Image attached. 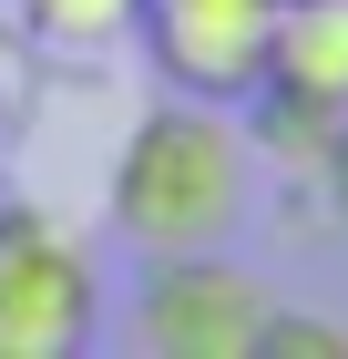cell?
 <instances>
[{"instance_id":"6da1fadb","label":"cell","mask_w":348,"mask_h":359,"mask_svg":"<svg viewBox=\"0 0 348 359\" xmlns=\"http://www.w3.org/2000/svg\"><path fill=\"white\" fill-rule=\"evenodd\" d=\"M256 154H246L236 113L225 103H185V93H164L144 113L123 154L103 175V216L113 236L134 257H185V247H225L246 226V185H256Z\"/></svg>"},{"instance_id":"ba28073f","label":"cell","mask_w":348,"mask_h":359,"mask_svg":"<svg viewBox=\"0 0 348 359\" xmlns=\"http://www.w3.org/2000/svg\"><path fill=\"white\" fill-rule=\"evenodd\" d=\"M328 195H338V226H348V113H338V144H328Z\"/></svg>"},{"instance_id":"7a4b0ae2","label":"cell","mask_w":348,"mask_h":359,"mask_svg":"<svg viewBox=\"0 0 348 359\" xmlns=\"http://www.w3.org/2000/svg\"><path fill=\"white\" fill-rule=\"evenodd\" d=\"M103 329V267L62 216L0 205V359H72Z\"/></svg>"},{"instance_id":"52a82bcc","label":"cell","mask_w":348,"mask_h":359,"mask_svg":"<svg viewBox=\"0 0 348 359\" xmlns=\"http://www.w3.org/2000/svg\"><path fill=\"white\" fill-rule=\"evenodd\" d=\"M256 359H348V329H338V318H318V308H267Z\"/></svg>"},{"instance_id":"9c48e42d","label":"cell","mask_w":348,"mask_h":359,"mask_svg":"<svg viewBox=\"0 0 348 359\" xmlns=\"http://www.w3.org/2000/svg\"><path fill=\"white\" fill-rule=\"evenodd\" d=\"M0 134H11V123H0Z\"/></svg>"},{"instance_id":"3957f363","label":"cell","mask_w":348,"mask_h":359,"mask_svg":"<svg viewBox=\"0 0 348 359\" xmlns=\"http://www.w3.org/2000/svg\"><path fill=\"white\" fill-rule=\"evenodd\" d=\"M267 308H277L267 277L236 267L225 247L144 257V287H134V349H144V359H256Z\"/></svg>"},{"instance_id":"8992f818","label":"cell","mask_w":348,"mask_h":359,"mask_svg":"<svg viewBox=\"0 0 348 359\" xmlns=\"http://www.w3.org/2000/svg\"><path fill=\"white\" fill-rule=\"evenodd\" d=\"M134 11L144 0H11V21L41 52H113V41H134Z\"/></svg>"},{"instance_id":"5b68a950","label":"cell","mask_w":348,"mask_h":359,"mask_svg":"<svg viewBox=\"0 0 348 359\" xmlns=\"http://www.w3.org/2000/svg\"><path fill=\"white\" fill-rule=\"evenodd\" d=\"M256 93L348 113V0H277V21H267V83Z\"/></svg>"},{"instance_id":"277c9868","label":"cell","mask_w":348,"mask_h":359,"mask_svg":"<svg viewBox=\"0 0 348 359\" xmlns=\"http://www.w3.org/2000/svg\"><path fill=\"white\" fill-rule=\"evenodd\" d=\"M267 21H277V0H144L134 11L164 93L225 103V113L267 83Z\"/></svg>"}]
</instances>
